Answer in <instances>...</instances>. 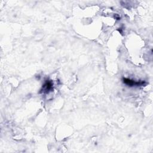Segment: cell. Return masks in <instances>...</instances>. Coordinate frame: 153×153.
<instances>
[{
	"mask_svg": "<svg viewBox=\"0 0 153 153\" xmlns=\"http://www.w3.org/2000/svg\"><path fill=\"white\" fill-rule=\"evenodd\" d=\"M123 81L125 84H126L127 85H128L130 87L142 85L145 82L144 81H135V80H133V79L126 78H123Z\"/></svg>",
	"mask_w": 153,
	"mask_h": 153,
	"instance_id": "1",
	"label": "cell"
},
{
	"mask_svg": "<svg viewBox=\"0 0 153 153\" xmlns=\"http://www.w3.org/2000/svg\"><path fill=\"white\" fill-rule=\"evenodd\" d=\"M53 89V83L51 81L47 80L42 85V90L43 92L48 93Z\"/></svg>",
	"mask_w": 153,
	"mask_h": 153,
	"instance_id": "2",
	"label": "cell"
}]
</instances>
